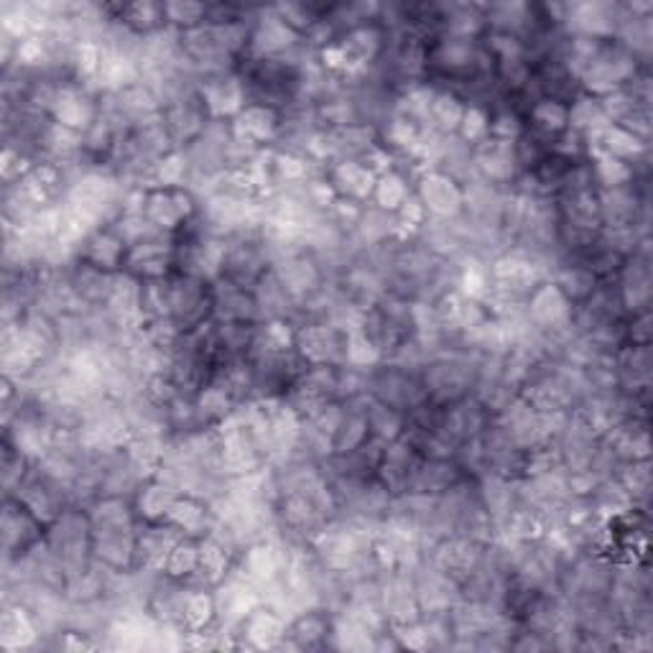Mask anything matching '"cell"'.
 I'll return each mask as SVG.
<instances>
[{
  "label": "cell",
  "mask_w": 653,
  "mask_h": 653,
  "mask_svg": "<svg viewBox=\"0 0 653 653\" xmlns=\"http://www.w3.org/2000/svg\"><path fill=\"white\" fill-rule=\"evenodd\" d=\"M617 389L629 396H649L653 378L651 345H623L613 355Z\"/></svg>",
  "instance_id": "obj_17"
},
{
  "label": "cell",
  "mask_w": 653,
  "mask_h": 653,
  "mask_svg": "<svg viewBox=\"0 0 653 653\" xmlns=\"http://www.w3.org/2000/svg\"><path fill=\"white\" fill-rule=\"evenodd\" d=\"M641 70H649V67L641 64L629 49H623L617 41H605L600 54L582 72L580 90L592 98H605V94L625 88Z\"/></svg>",
  "instance_id": "obj_1"
},
{
  "label": "cell",
  "mask_w": 653,
  "mask_h": 653,
  "mask_svg": "<svg viewBox=\"0 0 653 653\" xmlns=\"http://www.w3.org/2000/svg\"><path fill=\"white\" fill-rule=\"evenodd\" d=\"M365 419H368V434H371V440L381 444L396 442L399 436L406 434V414H401L399 409L389 406V403L373 401L365 411Z\"/></svg>",
  "instance_id": "obj_35"
},
{
  "label": "cell",
  "mask_w": 653,
  "mask_h": 653,
  "mask_svg": "<svg viewBox=\"0 0 653 653\" xmlns=\"http://www.w3.org/2000/svg\"><path fill=\"white\" fill-rule=\"evenodd\" d=\"M214 623H218V603H214V590L212 587H194V584H189L184 617H182L184 633L208 631V629H212Z\"/></svg>",
  "instance_id": "obj_33"
},
{
  "label": "cell",
  "mask_w": 653,
  "mask_h": 653,
  "mask_svg": "<svg viewBox=\"0 0 653 653\" xmlns=\"http://www.w3.org/2000/svg\"><path fill=\"white\" fill-rule=\"evenodd\" d=\"M414 194V179H409L403 171L393 169L389 174L375 179V189H373V200L371 204L381 208L385 212L396 214L403 202Z\"/></svg>",
  "instance_id": "obj_36"
},
{
  "label": "cell",
  "mask_w": 653,
  "mask_h": 653,
  "mask_svg": "<svg viewBox=\"0 0 653 653\" xmlns=\"http://www.w3.org/2000/svg\"><path fill=\"white\" fill-rule=\"evenodd\" d=\"M472 167H475V177L498 189H511L521 174L515 143L490 139V135L478 145H472Z\"/></svg>",
  "instance_id": "obj_12"
},
{
  "label": "cell",
  "mask_w": 653,
  "mask_h": 653,
  "mask_svg": "<svg viewBox=\"0 0 653 653\" xmlns=\"http://www.w3.org/2000/svg\"><path fill=\"white\" fill-rule=\"evenodd\" d=\"M610 120L605 115L603 106H600V98H592V94L580 92L577 98L570 102V131L580 133L587 139V143L605 131Z\"/></svg>",
  "instance_id": "obj_31"
},
{
  "label": "cell",
  "mask_w": 653,
  "mask_h": 653,
  "mask_svg": "<svg viewBox=\"0 0 653 653\" xmlns=\"http://www.w3.org/2000/svg\"><path fill=\"white\" fill-rule=\"evenodd\" d=\"M182 495L174 485L163 483L161 478L143 480L133 495V511L139 523H161L174 505L177 498Z\"/></svg>",
  "instance_id": "obj_22"
},
{
  "label": "cell",
  "mask_w": 653,
  "mask_h": 653,
  "mask_svg": "<svg viewBox=\"0 0 653 653\" xmlns=\"http://www.w3.org/2000/svg\"><path fill=\"white\" fill-rule=\"evenodd\" d=\"M348 406V403H345ZM368 440H371V434H368V419H365V411L360 409H352L348 406L345 411V419H342V424L338 426V432L332 434V454H350L355 452L358 446H363Z\"/></svg>",
  "instance_id": "obj_38"
},
{
  "label": "cell",
  "mask_w": 653,
  "mask_h": 653,
  "mask_svg": "<svg viewBox=\"0 0 653 653\" xmlns=\"http://www.w3.org/2000/svg\"><path fill=\"white\" fill-rule=\"evenodd\" d=\"M526 317L546 338H570V334H574V304L562 294L552 279L541 281L526 297Z\"/></svg>",
  "instance_id": "obj_2"
},
{
  "label": "cell",
  "mask_w": 653,
  "mask_h": 653,
  "mask_svg": "<svg viewBox=\"0 0 653 653\" xmlns=\"http://www.w3.org/2000/svg\"><path fill=\"white\" fill-rule=\"evenodd\" d=\"M283 125L281 110L263 106V102H248L240 113L230 120L233 139L253 145V149H269L279 141Z\"/></svg>",
  "instance_id": "obj_13"
},
{
  "label": "cell",
  "mask_w": 653,
  "mask_h": 653,
  "mask_svg": "<svg viewBox=\"0 0 653 653\" xmlns=\"http://www.w3.org/2000/svg\"><path fill=\"white\" fill-rule=\"evenodd\" d=\"M200 212V200L187 187H153L145 194L143 214L163 233H182Z\"/></svg>",
  "instance_id": "obj_5"
},
{
  "label": "cell",
  "mask_w": 653,
  "mask_h": 653,
  "mask_svg": "<svg viewBox=\"0 0 653 653\" xmlns=\"http://www.w3.org/2000/svg\"><path fill=\"white\" fill-rule=\"evenodd\" d=\"M549 279L560 287L562 294L570 299L574 307L587 302V299L592 297V291H595L597 283H600L595 273H592L587 265H584L580 258H574V255H562L560 261H556L552 277Z\"/></svg>",
  "instance_id": "obj_25"
},
{
  "label": "cell",
  "mask_w": 653,
  "mask_h": 653,
  "mask_svg": "<svg viewBox=\"0 0 653 653\" xmlns=\"http://www.w3.org/2000/svg\"><path fill=\"white\" fill-rule=\"evenodd\" d=\"M182 534L171 523H141L135 534V570L163 572L169 552L174 549Z\"/></svg>",
  "instance_id": "obj_18"
},
{
  "label": "cell",
  "mask_w": 653,
  "mask_h": 653,
  "mask_svg": "<svg viewBox=\"0 0 653 653\" xmlns=\"http://www.w3.org/2000/svg\"><path fill=\"white\" fill-rule=\"evenodd\" d=\"M200 570V539L182 536L169 552V560L163 564V574L171 580L187 582Z\"/></svg>",
  "instance_id": "obj_39"
},
{
  "label": "cell",
  "mask_w": 653,
  "mask_h": 653,
  "mask_svg": "<svg viewBox=\"0 0 653 653\" xmlns=\"http://www.w3.org/2000/svg\"><path fill=\"white\" fill-rule=\"evenodd\" d=\"M141 314L143 322L171 317V277L141 281Z\"/></svg>",
  "instance_id": "obj_43"
},
{
  "label": "cell",
  "mask_w": 653,
  "mask_h": 653,
  "mask_svg": "<svg viewBox=\"0 0 653 653\" xmlns=\"http://www.w3.org/2000/svg\"><path fill=\"white\" fill-rule=\"evenodd\" d=\"M381 363H385V355L363 330L348 332L345 365L358 368V371H373Z\"/></svg>",
  "instance_id": "obj_41"
},
{
  "label": "cell",
  "mask_w": 653,
  "mask_h": 653,
  "mask_svg": "<svg viewBox=\"0 0 653 653\" xmlns=\"http://www.w3.org/2000/svg\"><path fill=\"white\" fill-rule=\"evenodd\" d=\"M167 523H171V526H174L182 536L204 539L212 529L210 501H204V498H200V495L182 493L174 501V505H171Z\"/></svg>",
  "instance_id": "obj_26"
},
{
  "label": "cell",
  "mask_w": 653,
  "mask_h": 653,
  "mask_svg": "<svg viewBox=\"0 0 653 653\" xmlns=\"http://www.w3.org/2000/svg\"><path fill=\"white\" fill-rule=\"evenodd\" d=\"M326 11H330V6H314V3H277L273 6V13L279 16V19L289 26V29H294L299 37H304V33L312 29L314 23H320Z\"/></svg>",
  "instance_id": "obj_44"
},
{
  "label": "cell",
  "mask_w": 653,
  "mask_h": 653,
  "mask_svg": "<svg viewBox=\"0 0 653 653\" xmlns=\"http://www.w3.org/2000/svg\"><path fill=\"white\" fill-rule=\"evenodd\" d=\"M523 133H526V118L511 102H505V106L490 113V139L515 143Z\"/></svg>",
  "instance_id": "obj_45"
},
{
  "label": "cell",
  "mask_w": 653,
  "mask_h": 653,
  "mask_svg": "<svg viewBox=\"0 0 653 653\" xmlns=\"http://www.w3.org/2000/svg\"><path fill=\"white\" fill-rule=\"evenodd\" d=\"M603 444L613 452V458L621 462L651 460V432L649 419H625L621 424L610 429L603 436Z\"/></svg>",
  "instance_id": "obj_20"
},
{
  "label": "cell",
  "mask_w": 653,
  "mask_h": 653,
  "mask_svg": "<svg viewBox=\"0 0 653 653\" xmlns=\"http://www.w3.org/2000/svg\"><path fill=\"white\" fill-rule=\"evenodd\" d=\"M189 177H192V163H189L184 149L169 151L167 157H161L157 161V167H153V187H187Z\"/></svg>",
  "instance_id": "obj_40"
},
{
  "label": "cell",
  "mask_w": 653,
  "mask_h": 653,
  "mask_svg": "<svg viewBox=\"0 0 653 653\" xmlns=\"http://www.w3.org/2000/svg\"><path fill=\"white\" fill-rule=\"evenodd\" d=\"M177 243L179 238L174 233H161L131 245L125 253L123 271L139 281L169 279L171 273H177Z\"/></svg>",
  "instance_id": "obj_8"
},
{
  "label": "cell",
  "mask_w": 653,
  "mask_h": 653,
  "mask_svg": "<svg viewBox=\"0 0 653 653\" xmlns=\"http://www.w3.org/2000/svg\"><path fill=\"white\" fill-rule=\"evenodd\" d=\"M590 169L592 179H595L597 189H615V187H629L639 182V174H635V163L610 157L603 151H590Z\"/></svg>",
  "instance_id": "obj_32"
},
{
  "label": "cell",
  "mask_w": 653,
  "mask_h": 653,
  "mask_svg": "<svg viewBox=\"0 0 653 653\" xmlns=\"http://www.w3.org/2000/svg\"><path fill=\"white\" fill-rule=\"evenodd\" d=\"M98 115H100L98 94L84 90L82 84L77 82H64L62 88H59L54 108H51L49 113V118L54 120V123L67 125L80 133L88 131L94 120H98Z\"/></svg>",
  "instance_id": "obj_14"
},
{
  "label": "cell",
  "mask_w": 653,
  "mask_h": 653,
  "mask_svg": "<svg viewBox=\"0 0 653 653\" xmlns=\"http://www.w3.org/2000/svg\"><path fill=\"white\" fill-rule=\"evenodd\" d=\"M651 235L643 238L635 253L625 258V263L617 271L615 283L621 302L629 314H639L651 309L653 299V265H651Z\"/></svg>",
  "instance_id": "obj_3"
},
{
  "label": "cell",
  "mask_w": 653,
  "mask_h": 653,
  "mask_svg": "<svg viewBox=\"0 0 653 653\" xmlns=\"http://www.w3.org/2000/svg\"><path fill=\"white\" fill-rule=\"evenodd\" d=\"M462 478H468L454 460H426L421 458L414 478H411L409 493L419 495H444Z\"/></svg>",
  "instance_id": "obj_23"
},
{
  "label": "cell",
  "mask_w": 653,
  "mask_h": 653,
  "mask_svg": "<svg viewBox=\"0 0 653 653\" xmlns=\"http://www.w3.org/2000/svg\"><path fill=\"white\" fill-rule=\"evenodd\" d=\"M324 177L330 179L334 192H338V197H342V200H350L358 204H368L373 200V189H375L378 177L360 159L334 161L324 169Z\"/></svg>",
  "instance_id": "obj_19"
},
{
  "label": "cell",
  "mask_w": 653,
  "mask_h": 653,
  "mask_svg": "<svg viewBox=\"0 0 653 653\" xmlns=\"http://www.w3.org/2000/svg\"><path fill=\"white\" fill-rule=\"evenodd\" d=\"M348 334L330 322H304L297 326V352L307 365H345Z\"/></svg>",
  "instance_id": "obj_11"
},
{
  "label": "cell",
  "mask_w": 653,
  "mask_h": 653,
  "mask_svg": "<svg viewBox=\"0 0 653 653\" xmlns=\"http://www.w3.org/2000/svg\"><path fill=\"white\" fill-rule=\"evenodd\" d=\"M110 19L123 26L125 31L135 33V37H151L161 29H167V19H163V3H153V0H139V3H125V6H106Z\"/></svg>",
  "instance_id": "obj_27"
},
{
  "label": "cell",
  "mask_w": 653,
  "mask_h": 653,
  "mask_svg": "<svg viewBox=\"0 0 653 653\" xmlns=\"http://www.w3.org/2000/svg\"><path fill=\"white\" fill-rule=\"evenodd\" d=\"M289 621L277 610L261 603L248 613L235 629L240 649H277L287 639Z\"/></svg>",
  "instance_id": "obj_16"
},
{
  "label": "cell",
  "mask_w": 653,
  "mask_h": 653,
  "mask_svg": "<svg viewBox=\"0 0 653 653\" xmlns=\"http://www.w3.org/2000/svg\"><path fill=\"white\" fill-rule=\"evenodd\" d=\"M302 41L304 37H299L294 29H289V26L273 13V6L255 8L251 37H248V49L243 57L258 59V62H261V59H279L283 54H289V51H294Z\"/></svg>",
  "instance_id": "obj_7"
},
{
  "label": "cell",
  "mask_w": 653,
  "mask_h": 653,
  "mask_svg": "<svg viewBox=\"0 0 653 653\" xmlns=\"http://www.w3.org/2000/svg\"><path fill=\"white\" fill-rule=\"evenodd\" d=\"M651 340H653L651 309L639 314H629V320H625V345H651Z\"/></svg>",
  "instance_id": "obj_47"
},
{
  "label": "cell",
  "mask_w": 653,
  "mask_h": 653,
  "mask_svg": "<svg viewBox=\"0 0 653 653\" xmlns=\"http://www.w3.org/2000/svg\"><path fill=\"white\" fill-rule=\"evenodd\" d=\"M615 480L625 490H629L631 501L635 509L649 511L651 503V490H653V475H651V460H639V462H623L615 472Z\"/></svg>",
  "instance_id": "obj_37"
},
{
  "label": "cell",
  "mask_w": 653,
  "mask_h": 653,
  "mask_svg": "<svg viewBox=\"0 0 653 653\" xmlns=\"http://www.w3.org/2000/svg\"><path fill=\"white\" fill-rule=\"evenodd\" d=\"M529 128L556 139L570 128V102L554 100V98H541L529 108Z\"/></svg>",
  "instance_id": "obj_34"
},
{
  "label": "cell",
  "mask_w": 653,
  "mask_h": 653,
  "mask_svg": "<svg viewBox=\"0 0 653 653\" xmlns=\"http://www.w3.org/2000/svg\"><path fill=\"white\" fill-rule=\"evenodd\" d=\"M360 161H363L375 177H383V174H389V171L396 169V153H393L391 149H385L383 143L371 145V149L360 157Z\"/></svg>",
  "instance_id": "obj_48"
},
{
  "label": "cell",
  "mask_w": 653,
  "mask_h": 653,
  "mask_svg": "<svg viewBox=\"0 0 653 653\" xmlns=\"http://www.w3.org/2000/svg\"><path fill=\"white\" fill-rule=\"evenodd\" d=\"M171 317L184 332H194L210 322L212 283L187 277V273H171Z\"/></svg>",
  "instance_id": "obj_6"
},
{
  "label": "cell",
  "mask_w": 653,
  "mask_h": 653,
  "mask_svg": "<svg viewBox=\"0 0 653 653\" xmlns=\"http://www.w3.org/2000/svg\"><path fill=\"white\" fill-rule=\"evenodd\" d=\"M163 123L169 128L171 141H174L177 149H187L189 143H194L204 133V128L210 123L208 108L200 100V94L192 92L187 98L171 102L161 110Z\"/></svg>",
  "instance_id": "obj_15"
},
{
  "label": "cell",
  "mask_w": 653,
  "mask_h": 653,
  "mask_svg": "<svg viewBox=\"0 0 653 653\" xmlns=\"http://www.w3.org/2000/svg\"><path fill=\"white\" fill-rule=\"evenodd\" d=\"M468 102L450 88H436L432 108H429L426 125L440 135H454L460 128V120L465 115Z\"/></svg>",
  "instance_id": "obj_30"
},
{
  "label": "cell",
  "mask_w": 653,
  "mask_h": 653,
  "mask_svg": "<svg viewBox=\"0 0 653 653\" xmlns=\"http://www.w3.org/2000/svg\"><path fill=\"white\" fill-rule=\"evenodd\" d=\"M458 135L468 145H478L490 135V108L475 106V102H468L465 115L460 120Z\"/></svg>",
  "instance_id": "obj_46"
},
{
  "label": "cell",
  "mask_w": 653,
  "mask_h": 653,
  "mask_svg": "<svg viewBox=\"0 0 653 653\" xmlns=\"http://www.w3.org/2000/svg\"><path fill=\"white\" fill-rule=\"evenodd\" d=\"M621 26V3L613 0H592V3H564L562 31L566 37H587L597 41H613Z\"/></svg>",
  "instance_id": "obj_4"
},
{
  "label": "cell",
  "mask_w": 653,
  "mask_h": 653,
  "mask_svg": "<svg viewBox=\"0 0 653 653\" xmlns=\"http://www.w3.org/2000/svg\"><path fill=\"white\" fill-rule=\"evenodd\" d=\"M39 623L31 610L23 603H6L3 617H0V646L3 651L31 649L39 641Z\"/></svg>",
  "instance_id": "obj_24"
},
{
  "label": "cell",
  "mask_w": 653,
  "mask_h": 653,
  "mask_svg": "<svg viewBox=\"0 0 653 653\" xmlns=\"http://www.w3.org/2000/svg\"><path fill=\"white\" fill-rule=\"evenodd\" d=\"M208 3H189V0H171V3H163V19H167V26L179 33L192 31L197 26L208 23Z\"/></svg>",
  "instance_id": "obj_42"
},
{
  "label": "cell",
  "mask_w": 653,
  "mask_h": 653,
  "mask_svg": "<svg viewBox=\"0 0 653 653\" xmlns=\"http://www.w3.org/2000/svg\"><path fill=\"white\" fill-rule=\"evenodd\" d=\"M590 151H603L615 159L639 163L643 159H649L651 143L639 139V135H633L631 131H625L623 125L610 123L603 133L590 141Z\"/></svg>",
  "instance_id": "obj_29"
},
{
  "label": "cell",
  "mask_w": 653,
  "mask_h": 653,
  "mask_svg": "<svg viewBox=\"0 0 653 653\" xmlns=\"http://www.w3.org/2000/svg\"><path fill=\"white\" fill-rule=\"evenodd\" d=\"M128 245L120 240L113 228H100L84 240L82 251H80V261L94 265V269L106 271V273H118L123 271V261H125Z\"/></svg>",
  "instance_id": "obj_21"
},
{
  "label": "cell",
  "mask_w": 653,
  "mask_h": 653,
  "mask_svg": "<svg viewBox=\"0 0 653 653\" xmlns=\"http://www.w3.org/2000/svg\"><path fill=\"white\" fill-rule=\"evenodd\" d=\"M287 635L297 643L299 651L326 646L332 635V613L326 607H307L291 617Z\"/></svg>",
  "instance_id": "obj_28"
},
{
  "label": "cell",
  "mask_w": 653,
  "mask_h": 653,
  "mask_svg": "<svg viewBox=\"0 0 653 653\" xmlns=\"http://www.w3.org/2000/svg\"><path fill=\"white\" fill-rule=\"evenodd\" d=\"M414 192L432 220H458L465 212V189L440 169H429L414 182Z\"/></svg>",
  "instance_id": "obj_10"
},
{
  "label": "cell",
  "mask_w": 653,
  "mask_h": 653,
  "mask_svg": "<svg viewBox=\"0 0 653 653\" xmlns=\"http://www.w3.org/2000/svg\"><path fill=\"white\" fill-rule=\"evenodd\" d=\"M197 94L208 108L210 120H233L251 102V94H248L245 80L240 77L238 67L228 72L200 77Z\"/></svg>",
  "instance_id": "obj_9"
}]
</instances>
